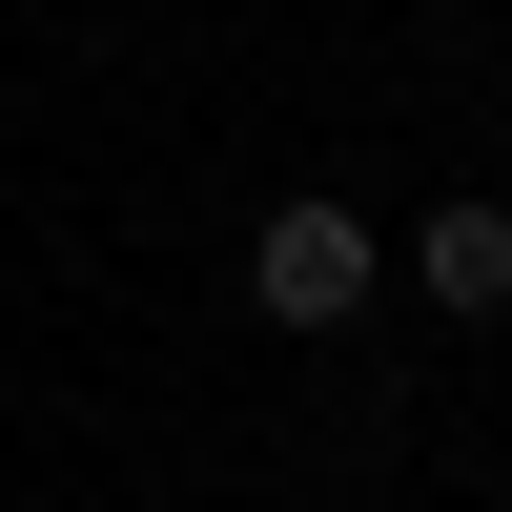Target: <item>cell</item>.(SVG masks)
Returning <instances> with one entry per match:
<instances>
[{
	"mask_svg": "<svg viewBox=\"0 0 512 512\" xmlns=\"http://www.w3.org/2000/svg\"><path fill=\"white\" fill-rule=\"evenodd\" d=\"M369 287H390V226H369V205H328V185H287L267 226H246V308H267V328H349Z\"/></svg>",
	"mask_w": 512,
	"mask_h": 512,
	"instance_id": "1",
	"label": "cell"
},
{
	"mask_svg": "<svg viewBox=\"0 0 512 512\" xmlns=\"http://www.w3.org/2000/svg\"><path fill=\"white\" fill-rule=\"evenodd\" d=\"M390 267H410V287H431V308H451V328H512V205H492V185H451V205H431V226H410V246H390Z\"/></svg>",
	"mask_w": 512,
	"mask_h": 512,
	"instance_id": "2",
	"label": "cell"
}]
</instances>
